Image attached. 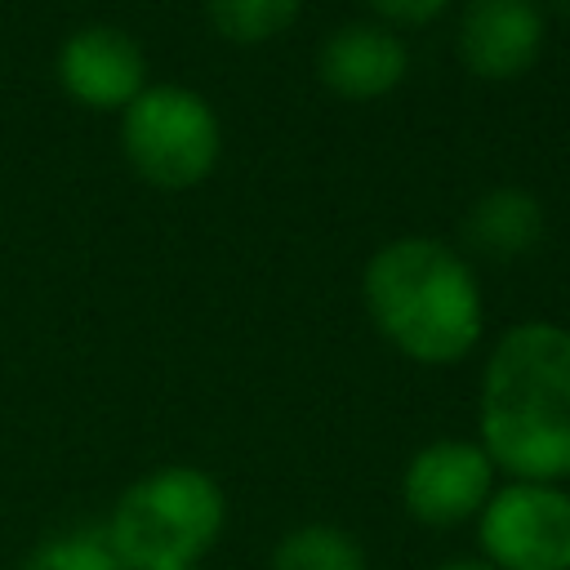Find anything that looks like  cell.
<instances>
[{"label":"cell","mask_w":570,"mask_h":570,"mask_svg":"<svg viewBox=\"0 0 570 570\" xmlns=\"http://www.w3.org/2000/svg\"><path fill=\"white\" fill-rule=\"evenodd\" d=\"M476 441L503 481H570V325L517 321L485 347Z\"/></svg>","instance_id":"6da1fadb"},{"label":"cell","mask_w":570,"mask_h":570,"mask_svg":"<svg viewBox=\"0 0 570 570\" xmlns=\"http://www.w3.org/2000/svg\"><path fill=\"white\" fill-rule=\"evenodd\" d=\"M361 307L396 356L428 370L468 361L485 338L476 263L423 232L392 236L365 258Z\"/></svg>","instance_id":"7a4b0ae2"},{"label":"cell","mask_w":570,"mask_h":570,"mask_svg":"<svg viewBox=\"0 0 570 570\" xmlns=\"http://www.w3.org/2000/svg\"><path fill=\"white\" fill-rule=\"evenodd\" d=\"M102 530L125 570L200 566L227 530V490L196 463H160L120 490Z\"/></svg>","instance_id":"3957f363"},{"label":"cell","mask_w":570,"mask_h":570,"mask_svg":"<svg viewBox=\"0 0 570 570\" xmlns=\"http://www.w3.org/2000/svg\"><path fill=\"white\" fill-rule=\"evenodd\" d=\"M120 156L156 191H191L223 160V120L205 94L178 80H151L120 111Z\"/></svg>","instance_id":"277c9868"},{"label":"cell","mask_w":570,"mask_h":570,"mask_svg":"<svg viewBox=\"0 0 570 570\" xmlns=\"http://www.w3.org/2000/svg\"><path fill=\"white\" fill-rule=\"evenodd\" d=\"M472 525L494 570H570V485L499 481Z\"/></svg>","instance_id":"5b68a950"},{"label":"cell","mask_w":570,"mask_h":570,"mask_svg":"<svg viewBox=\"0 0 570 570\" xmlns=\"http://www.w3.org/2000/svg\"><path fill=\"white\" fill-rule=\"evenodd\" d=\"M499 485L494 459L476 436H436L423 441L401 468V508L414 525L459 530L476 521L485 499Z\"/></svg>","instance_id":"8992f818"},{"label":"cell","mask_w":570,"mask_h":570,"mask_svg":"<svg viewBox=\"0 0 570 570\" xmlns=\"http://www.w3.org/2000/svg\"><path fill=\"white\" fill-rule=\"evenodd\" d=\"M548 27L552 18L539 0H459L454 58L472 80L508 85L543 58Z\"/></svg>","instance_id":"52a82bcc"},{"label":"cell","mask_w":570,"mask_h":570,"mask_svg":"<svg viewBox=\"0 0 570 570\" xmlns=\"http://www.w3.org/2000/svg\"><path fill=\"white\" fill-rule=\"evenodd\" d=\"M53 80L76 107L116 116L151 85L142 45L111 22H85L67 31V40L53 53Z\"/></svg>","instance_id":"ba28073f"},{"label":"cell","mask_w":570,"mask_h":570,"mask_svg":"<svg viewBox=\"0 0 570 570\" xmlns=\"http://www.w3.org/2000/svg\"><path fill=\"white\" fill-rule=\"evenodd\" d=\"M410 76V45L396 27L379 18H356L334 27L316 45V80L338 102L392 98Z\"/></svg>","instance_id":"9c48e42d"},{"label":"cell","mask_w":570,"mask_h":570,"mask_svg":"<svg viewBox=\"0 0 570 570\" xmlns=\"http://www.w3.org/2000/svg\"><path fill=\"white\" fill-rule=\"evenodd\" d=\"M463 254L472 263H521L548 232V209L530 187L499 183L481 191L463 214Z\"/></svg>","instance_id":"30bf717a"},{"label":"cell","mask_w":570,"mask_h":570,"mask_svg":"<svg viewBox=\"0 0 570 570\" xmlns=\"http://www.w3.org/2000/svg\"><path fill=\"white\" fill-rule=\"evenodd\" d=\"M267 570H370V557L352 530L330 521H303L272 543Z\"/></svg>","instance_id":"8fae6325"},{"label":"cell","mask_w":570,"mask_h":570,"mask_svg":"<svg viewBox=\"0 0 570 570\" xmlns=\"http://www.w3.org/2000/svg\"><path fill=\"white\" fill-rule=\"evenodd\" d=\"M298 13H303V0H205L209 27L240 49L285 36Z\"/></svg>","instance_id":"7c38bea8"},{"label":"cell","mask_w":570,"mask_h":570,"mask_svg":"<svg viewBox=\"0 0 570 570\" xmlns=\"http://www.w3.org/2000/svg\"><path fill=\"white\" fill-rule=\"evenodd\" d=\"M18 570H125V561L102 525H71L31 543Z\"/></svg>","instance_id":"4fadbf2b"},{"label":"cell","mask_w":570,"mask_h":570,"mask_svg":"<svg viewBox=\"0 0 570 570\" xmlns=\"http://www.w3.org/2000/svg\"><path fill=\"white\" fill-rule=\"evenodd\" d=\"M365 9H370V18H379L405 36V31H423V27L441 22L445 13L459 9V0H365Z\"/></svg>","instance_id":"5bb4252c"},{"label":"cell","mask_w":570,"mask_h":570,"mask_svg":"<svg viewBox=\"0 0 570 570\" xmlns=\"http://www.w3.org/2000/svg\"><path fill=\"white\" fill-rule=\"evenodd\" d=\"M432 570H494V566H485L481 557H450V561H441Z\"/></svg>","instance_id":"9a60e30c"},{"label":"cell","mask_w":570,"mask_h":570,"mask_svg":"<svg viewBox=\"0 0 570 570\" xmlns=\"http://www.w3.org/2000/svg\"><path fill=\"white\" fill-rule=\"evenodd\" d=\"M539 4H543V13H548V18L570 22V0H539Z\"/></svg>","instance_id":"2e32d148"},{"label":"cell","mask_w":570,"mask_h":570,"mask_svg":"<svg viewBox=\"0 0 570 570\" xmlns=\"http://www.w3.org/2000/svg\"><path fill=\"white\" fill-rule=\"evenodd\" d=\"M156 570H200V566H156Z\"/></svg>","instance_id":"e0dca14e"}]
</instances>
